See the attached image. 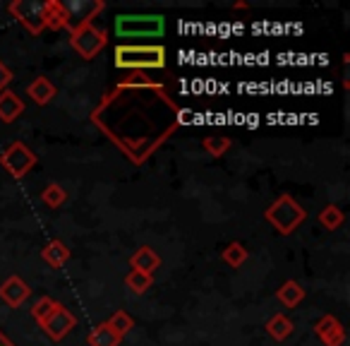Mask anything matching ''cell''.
<instances>
[{
	"label": "cell",
	"mask_w": 350,
	"mask_h": 346,
	"mask_svg": "<svg viewBox=\"0 0 350 346\" xmlns=\"http://www.w3.org/2000/svg\"><path fill=\"white\" fill-rule=\"evenodd\" d=\"M22 113H25V101L20 99V94L12 92V89H3L0 92V121L10 125Z\"/></svg>",
	"instance_id": "7c38bea8"
},
{
	"label": "cell",
	"mask_w": 350,
	"mask_h": 346,
	"mask_svg": "<svg viewBox=\"0 0 350 346\" xmlns=\"http://www.w3.org/2000/svg\"><path fill=\"white\" fill-rule=\"evenodd\" d=\"M120 89H161V84L156 82V79H151L146 73H142V70H135V73H130L125 79H120L118 92H120Z\"/></svg>",
	"instance_id": "ffe728a7"
},
{
	"label": "cell",
	"mask_w": 350,
	"mask_h": 346,
	"mask_svg": "<svg viewBox=\"0 0 350 346\" xmlns=\"http://www.w3.org/2000/svg\"><path fill=\"white\" fill-rule=\"evenodd\" d=\"M65 10H68V32L77 29L79 25H87L94 22V17L98 12L106 10V3L103 0H72V3H63Z\"/></svg>",
	"instance_id": "52a82bcc"
},
{
	"label": "cell",
	"mask_w": 350,
	"mask_h": 346,
	"mask_svg": "<svg viewBox=\"0 0 350 346\" xmlns=\"http://www.w3.org/2000/svg\"><path fill=\"white\" fill-rule=\"evenodd\" d=\"M70 258H72V250H70L60 238L49 240L46 248L41 250V260H44L46 264H51L53 269H60L63 264H68Z\"/></svg>",
	"instance_id": "4fadbf2b"
},
{
	"label": "cell",
	"mask_w": 350,
	"mask_h": 346,
	"mask_svg": "<svg viewBox=\"0 0 350 346\" xmlns=\"http://www.w3.org/2000/svg\"><path fill=\"white\" fill-rule=\"evenodd\" d=\"M12 79H15V73H12V70L8 68L3 60H0V92H3V89H8V84H10Z\"/></svg>",
	"instance_id": "4316f807"
},
{
	"label": "cell",
	"mask_w": 350,
	"mask_h": 346,
	"mask_svg": "<svg viewBox=\"0 0 350 346\" xmlns=\"http://www.w3.org/2000/svg\"><path fill=\"white\" fill-rule=\"evenodd\" d=\"M36 164H39V156L34 154V149H31L29 145H25V142H20V140H15L3 154H0V166H3L12 178H25Z\"/></svg>",
	"instance_id": "5b68a950"
},
{
	"label": "cell",
	"mask_w": 350,
	"mask_h": 346,
	"mask_svg": "<svg viewBox=\"0 0 350 346\" xmlns=\"http://www.w3.org/2000/svg\"><path fill=\"white\" fill-rule=\"evenodd\" d=\"M55 306H58V301H53L51 296H41L39 301L31 306V317H34V320L41 325V322H44L46 317H49L51 312L55 310Z\"/></svg>",
	"instance_id": "484cf974"
},
{
	"label": "cell",
	"mask_w": 350,
	"mask_h": 346,
	"mask_svg": "<svg viewBox=\"0 0 350 346\" xmlns=\"http://www.w3.org/2000/svg\"><path fill=\"white\" fill-rule=\"evenodd\" d=\"M0 346H15V341H12L3 330H0Z\"/></svg>",
	"instance_id": "83f0119b"
},
{
	"label": "cell",
	"mask_w": 350,
	"mask_h": 346,
	"mask_svg": "<svg viewBox=\"0 0 350 346\" xmlns=\"http://www.w3.org/2000/svg\"><path fill=\"white\" fill-rule=\"evenodd\" d=\"M264 330H267V334L271 336L273 341H286L288 336L293 334L295 325H293L291 317H286L283 312H276L273 317H269V322L264 325Z\"/></svg>",
	"instance_id": "e0dca14e"
},
{
	"label": "cell",
	"mask_w": 350,
	"mask_h": 346,
	"mask_svg": "<svg viewBox=\"0 0 350 346\" xmlns=\"http://www.w3.org/2000/svg\"><path fill=\"white\" fill-rule=\"evenodd\" d=\"M27 97H31V101L36 106H46V103L53 101L55 97V84L49 77H34L27 87Z\"/></svg>",
	"instance_id": "9a60e30c"
},
{
	"label": "cell",
	"mask_w": 350,
	"mask_h": 346,
	"mask_svg": "<svg viewBox=\"0 0 350 346\" xmlns=\"http://www.w3.org/2000/svg\"><path fill=\"white\" fill-rule=\"evenodd\" d=\"M108 44V34L98 27H94V22L79 25L77 29L70 32V46L82 55L84 60H94Z\"/></svg>",
	"instance_id": "277c9868"
},
{
	"label": "cell",
	"mask_w": 350,
	"mask_h": 346,
	"mask_svg": "<svg viewBox=\"0 0 350 346\" xmlns=\"http://www.w3.org/2000/svg\"><path fill=\"white\" fill-rule=\"evenodd\" d=\"M41 327H44V332L53 341H63L65 336H68L70 332L77 327V317H75L72 312L68 310V308L58 303V306H55V310L51 312V315L46 317L44 322H41Z\"/></svg>",
	"instance_id": "ba28073f"
},
{
	"label": "cell",
	"mask_w": 350,
	"mask_h": 346,
	"mask_svg": "<svg viewBox=\"0 0 350 346\" xmlns=\"http://www.w3.org/2000/svg\"><path fill=\"white\" fill-rule=\"evenodd\" d=\"M106 325L111 327V330L116 332L118 336H122V339H125L127 332H130L132 327H135V320H132V317H130V312H125V310H116V312H113V315L106 320Z\"/></svg>",
	"instance_id": "d4e9b609"
},
{
	"label": "cell",
	"mask_w": 350,
	"mask_h": 346,
	"mask_svg": "<svg viewBox=\"0 0 350 346\" xmlns=\"http://www.w3.org/2000/svg\"><path fill=\"white\" fill-rule=\"evenodd\" d=\"M305 288L300 286V284L295 282V279H286V282L278 286V291H276V298L283 303L286 308H295V306H300L302 301H305Z\"/></svg>",
	"instance_id": "2e32d148"
},
{
	"label": "cell",
	"mask_w": 350,
	"mask_h": 346,
	"mask_svg": "<svg viewBox=\"0 0 350 346\" xmlns=\"http://www.w3.org/2000/svg\"><path fill=\"white\" fill-rule=\"evenodd\" d=\"M230 145H233V140L226 135H209L202 140V149H204L206 154L214 156V159H221V156L230 149Z\"/></svg>",
	"instance_id": "cb8c5ba5"
},
{
	"label": "cell",
	"mask_w": 350,
	"mask_h": 346,
	"mask_svg": "<svg viewBox=\"0 0 350 346\" xmlns=\"http://www.w3.org/2000/svg\"><path fill=\"white\" fill-rule=\"evenodd\" d=\"M122 282H125V286L130 288L132 293H137V296H142V293H146L154 286V277H151V274H142V272H135V269H130Z\"/></svg>",
	"instance_id": "7402d4cb"
},
{
	"label": "cell",
	"mask_w": 350,
	"mask_h": 346,
	"mask_svg": "<svg viewBox=\"0 0 350 346\" xmlns=\"http://www.w3.org/2000/svg\"><path fill=\"white\" fill-rule=\"evenodd\" d=\"M264 219H267L281 236H291L293 231H297V226L307 219V212L295 197L283 193V195H278L276 200H273V205L267 207Z\"/></svg>",
	"instance_id": "7a4b0ae2"
},
{
	"label": "cell",
	"mask_w": 350,
	"mask_h": 346,
	"mask_svg": "<svg viewBox=\"0 0 350 346\" xmlns=\"http://www.w3.org/2000/svg\"><path fill=\"white\" fill-rule=\"evenodd\" d=\"M87 341H89V346H120L122 336H118L106 322H101V325H96L89 332Z\"/></svg>",
	"instance_id": "ac0fdd59"
},
{
	"label": "cell",
	"mask_w": 350,
	"mask_h": 346,
	"mask_svg": "<svg viewBox=\"0 0 350 346\" xmlns=\"http://www.w3.org/2000/svg\"><path fill=\"white\" fill-rule=\"evenodd\" d=\"M29 296H31V286L22 277H17V274H12V277H8L5 282L0 284V301L10 308L25 306V301Z\"/></svg>",
	"instance_id": "9c48e42d"
},
{
	"label": "cell",
	"mask_w": 350,
	"mask_h": 346,
	"mask_svg": "<svg viewBox=\"0 0 350 346\" xmlns=\"http://www.w3.org/2000/svg\"><path fill=\"white\" fill-rule=\"evenodd\" d=\"M345 221V212L340 210L338 205H326L324 210L319 212V224L324 226L326 231H336L340 229Z\"/></svg>",
	"instance_id": "603a6c76"
},
{
	"label": "cell",
	"mask_w": 350,
	"mask_h": 346,
	"mask_svg": "<svg viewBox=\"0 0 350 346\" xmlns=\"http://www.w3.org/2000/svg\"><path fill=\"white\" fill-rule=\"evenodd\" d=\"M165 34L163 15H118L116 36L118 39H161Z\"/></svg>",
	"instance_id": "3957f363"
},
{
	"label": "cell",
	"mask_w": 350,
	"mask_h": 346,
	"mask_svg": "<svg viewBox=\"0 0 350 346\" xmlns=\"http://www.w3.org/2000/svg\"><path fill=\"white\" fill-rule=\"evenodd\" d=\"M113 63L118 70H163L168 58H165V49L161 44H118L113 51Z\"/></svg>",
	"instance_id": "6da1fadb"
},
{
	"label": "cell",
	"mask_w": 350,
	"mask_h": 346,
	"mask_svg": "<svg viewBox=\"0 0 350 346\" xmlns=\"http://www.w3.org/2000/svg\"><path fill=\"white\" fill-rule=\"evenodd\" d=\"M130 267L135 269V272L151 274V277H154V272L161 267V255L156 253L151 245H139V248L130 255Z\"/></svg>",
	"instance_id": "8fae6325"
},
{
	"label": "cell",
	"mask_w": 350,
	"mask_h": 346,
	"mask_svg": "<svg viewBox=\"0 0 350 346\" xmlns=\"http://www.w3.org/2000/svg\"><path fill=\"white\" fill-rule=\"evenodd\" d=\"M44 25L46 29H68V10H65L63 0H46L44 5Z\"/></svg>",
	"instance_id": "5bb4252c"
},
{
	"label": "cell",
	"mask_w": 350,
	"mask_h": 346,
	"mask_svg": "<svg viewBox=\"0 0 350 346\" xmlns=\"http://www.w3.org/2000/svg\"><path fill=\"white\" fill-rule=\"evenodd\" d=\"M314 334L319 336L324 346H343V341H345L343 325H340V320L334 315H321L314 325Z\"/></svg>",
	"instance_id": "30bf717a"
},
{
	"label": "cell",
	"mask_w": 350,
	"mask_h": 346,
	"mask_svg": "<svg viewBox=\"0 0 350 346\" xmlns=\"http://www.w3.org/2000/svg\"><path fill=\"white\" fill-rule=\"evenodd\" d=\"M221 258H224V262L228 264V267H233V269H240L245 262H247V258H250V250L245 248L240 240H233V243H228L224 248V253H221Z\"/></svg>",
	"instance_id": "d6986e66"
},
{
	"label": "cell",
	"mask_w": 350,
	"mask_h": 346,
	"mask_svg": "<svg viewBox=\"0 0 350 346\" xmlns=\"http://www.w3.org/2000/svg\"><path fill=\"white\" fill-rule=\"evenodd\" d=\"M44 5H46V0H15V3L8 5V12H10L29 34L39 36L41 32L46 29Z\"/></svg>",
	"instance_id": "8992f818"
},
{
	"label": "cell",
	"mask_w": 350,
	"mask_h": 346,
	"mask_svg": "<svg viewBox=\"0 0 350 346\" xmlns=\"http://www.w3.org/2000/svg\"><path fill=\"white\" fill-rule=\"evenodd\" d=\"M233 10H247V3H235Z\"/></svg>",
	"instance_id": "f1b7e54d"
},
{
	"label": "cell",
	"mask_w": 350,
	"mask_h": 346,
	"mask_svg": "<svg viewBox=\"0 0 350 346\" xmlns=\"http://www.w3.org/2000/svg\"><path fill=\"white\" fill-rule=\"evenodd\" d=\"M41 202L51 210H58L68 202V190H65L60 183H49V186L41 190Z\"/></svg>",
	"instance_id": "44dd1931"
}]
</instances>
